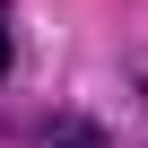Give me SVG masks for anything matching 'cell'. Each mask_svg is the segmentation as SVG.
<instances>
[{"instance_id": "1", "label": "cell", "mask_w": 148, "mask_h": 148, "mask_svg": "<svg viewBox=\"0 0 148 148\" xmlns=\"http://www.w3.org/2000/svg\"><path fill=\"white\" fill-rule=\"evenodd\" d=\"M52 139H61V148H96L105 131H96V122H52Z\"/></svg>"}, {"instance_id": "2", "label": "cell", "mask_w": 148, "mask_h": 148, "mask_svg": "<svg viewBox=\"0 0 148 148\" xmlns=\"http://www.w3.org/2000/svg\"><path fill=\"white\" fill-rule=\"evenodd\" d=\"M18 70V44H9V18H0V79Z\"/></svg>"}]
</instances>
